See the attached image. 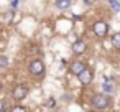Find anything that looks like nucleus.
Here are the masks:
<instances>
[{"mask_svg": "<svg viewBox=\"0 0 120 112\" xmlns=\"http://www.w3.org/2000/svg\"><path fill=\"white\" fill-rule=\"evenodd\" d=\"M26 94H28L26 86H17V87L13 89V92H12V96H13L15 100H22V99H25Z\"/></svg>", "mask_w": 120, "mask_h": 112, "instance_id": "20e7f679", "label": "nucleus"}, {"mask_svg": "<svg viewBox=\"0 0 120 112\" xmlns=\"http://www.w3.org/2000/svg\"><path fill=\"white\" fill-rule=\"evenodd\" d=\"M112 45H113L115 50H120V33H115L112 36Z\"/></svg>", "mask_w": 120, "mask_h": 112, "instance_id": "6e6552de", "label": "nucleus"}, {"mask_svg": "<svg viewBox=\"0 0 120 112\" xmlns=\"http://www.w3.org/2000/svg\"><path fill=\"white\" fill-rule=\"evenodd\" d=\"M30 73L35 74V76L43 74V73H45V64H43V61H40V59L31 61V63H30Z\"/></svg>", "mask_w": 120, "mask_h": 112, "instance_id": "f03ea898", "label": "nucleus"}, {"mask_svg": "<svg viewBox=\"0 0 120 112\" xmlns=\"http://www.w3.org/2000/svg\"><path fill=\"white\" fill-rule=\"evenodd\" d=\"M77 77H79V81H81L82 84H89V82L92 81V71H90L89 68H86V69H84Z\"/></svg>", "mask_w": 120, "mask_h": 112, "instance_id": "39448f33", "label": "nucleus"}, {"mask_svg": "<svg viewBox=\"0 0 120 112\" xmlns=\"http://www.w3.org/2000/svg\"><path fill=\"white\" fill-rule=\"evenodd\" d=\"M71 5V2H68V0H64V2H56V7H59V8H68Z\"/></svg>", "mask_w": 120, "mask_h": 112, "instance_id": "9d476101", "label": "nucleus"}, {"mask_svg": "<svg viewBox=\"0 0 120 112\" xmlns=\"http://www.w3.org/2000/svg\"><path fill=\"white\" fill-rule=\"evenodd\" d=\"M90 112H92V110H90Z\"/></svg>", "mask_w": 120, "mask_h": 112, "instance_id": "f3484780", "label": "nucleus"}, {"mask_svg": "<svg viewBox=\"0 0 120 112\" xmlns=\"http://www.w3.org/2000/svg\"><path fill=\"white\" fill-rule=\"evenodd\" d=\"M4 110V102H0V112Z\"/></svg>", "mask_w": 120, "mask_h": 112, "instance_id": "2eb2a0df", "label": "nucleus"}, {"mask_svg": "<svg viewBox=\"0 0 120 112\" xmlns=\"http://www.w3.org/2000/svg\"><path fill=\"white\" fill-rule=\"evenodd\" d=\"M107 30H109V27H107L105 22H95V23H94V33H95L99 38H104V36L107 35Z\"/></svg>", "mask_w": 120, "mask_h": 112, "instance_id": "7ed1b4c3", "label": "nucleus"}, {"mask_svg": "<svg viewBox=\"0 0 120 112\" xmlns=\"http://www.w3.org/2000/svg\"><path fill=\"white\" fill-rule=\"evenodd\" d=\"M110 7H112L113 10H117V12L120 10V4H118V2H110Z\"/></svg>", "mask_w": 120, "mask_h": 112, "instance_id": "4468645a", "label": "nucleus"}, {"mask_svg": "<svg viewBox=\"0 0 120 112\" xmlns=\"http://www.w3.org/2000/svg\"><path fill=\"white\" fill-rule=\"evenodd\" d=\"M86 68H87V66H86V64H84L82 61H74V63L71 64V73H72V74H77V76H79V74H81V73H82V71H84Z\"/></svg>", "mask_w": 120, "mask_h": 112, "instance_id": "423d86ee", "label": "nucleus"}, {"mask_svg": "<svg viewBox=\"0 0 120 112\" xmlns=\"http://www.w3.org/2000/svg\"><path fill=\"white\" fill-rule=\"evenodd\" d=\"M104 91H105V92H112V91H113V84H109L107 79H105V84H104Z\"/></svg>", "mask_w": 120, "mask_h": 112, "instance_id": "9b49d317", "label": "nucleus"}, {"mask_svg": "<svg viewBox=\"0 0 120 112\" xmlns=\"http://www.w3.org/2000/svg\"><path fill=\"white\" fill-rule=\"evenodd\" d=\"M0 89H2V86H0Z\"/></svg>", "mask_w": 120, "mask_h": 112, "instance_id": "dca6fc26", "label": "nucleus"}, {"mask_svg": "<svg viewBox=\"0 0 120 112\" xmlns=\"http://www.w3.org/2000/svg\"><path fill=\"white\" fill-rule=\"evenodd\" d=\"M12 112H26V109L22 107V105H15V107L12 109Z\"/></svg>", "mask_w": 120, "mask_h": 112, "instance_id": "ddd939ff", "label": "nucleus"}, {"mask_svg": "<svg viewBox=\"0 0 120 112\" xmlns=\"http://www.w3.org/2000/svg\"><path fill=\"white\" fill-rule=\"evenodd\" d=\"M72 51H74L76 54H82V53L86 51V43H84V40L74 41V43H72Z\"/></svg>", "mask_w": 120, "mask_h": 112, "instance_id": "0eeeda50", "label": "nucleus"}, {"mask_svg": "<svg viewBox=\"0 0 120 112\" xmlns=\"http://www.w3.org/2000/svg\"><path fill=\"white\" fill-rule=\"evenodd\" d=\"M54 104H56V100H54L53 97H49V99L46 100V104H45V105H46L48 109H53V107H54Z\"/></svg>", "mask_w": 120, "mask_h": 112, "instance_id": "f8f14e48", "label": "nucleus"}, {"mask_svg": "<svg viewBox=\"0 0 120 112\" xmlns=\"http://www.w3.org/2000/svg\"><path fill=\"white\" fill-rule=\"evenodd\" d=\"M109 104H110V100H109V97L104 96V94H94V96L90 97V105L95 107V109H105Z\"/></svg>", "mask_w": 120, "mask_h": 112, "instance_id": "f257e3e1", "label": "nucleus"}, {"mask_svg": "<svg viewBox=\"0 0 120 112\" xmlns=\"http://www.w3.org/2000/svg\"><path fill=\"white\" fill-rule=\"evenodd\" d=\"M8 66V58L7 56H0V68H7Z\"/></svg>", "mask_w": 120, "mask_h": 112, "instance_id": "1a4fd4ad", "label": "nucleus"}]
</instances>
